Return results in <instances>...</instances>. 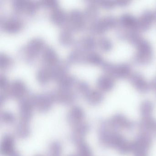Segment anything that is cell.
<instances>
[{
	"instance_id": "25",
	"label": "cell",
	"mask_w": 156,
	"mask_h": 156,
	"mask_svg": "<svg viewBox=\"0 0 156 156\" xmlns=\"http://www.w3.org/2000/svg\"><path fill=\"white\" fill-rule=\"evenodd\" d=\"M1 152L4 156H11L15 153L14 142L13 139L10 136L4 137L1 145Z\"/></svg>"
},
{
	"instance_id": "13",
	"label": "cell",
	"mask_w": 156,
	"mask_h": 156,
	"mask_svg": "<svg viewBox=\"0 0 156 156\" xmlns=\"http://www.w3.org/2000/svg\"><path fill=\"white\" fill-rule=\"evenodd\" d=\"M20 121L29 123L32 116L33 110L34 108L32 101L31 97L30 98H23L20 99L19 103Z\"/></svg>"
},
{
	"instance_id": "33",
	"label": "cell",
	"mask_w": 156,
	"mask_h": 156,
	"mask_svg": "<svg viewBox=\"0 0 156 156\" xmlns=\"http://www.w3.org/2000/svg\"><path fill=\"white\" fill-rule=\"evenodd\" d=\"M154 105L151 101L145 100L142 101L140 106V111L142 118L152 116Z\"/></svg>"
},
{
	"instance_id": "12",
	"label": "cell",
	"mask_w": 156,
	"mask_h": 156,
	"mask_svg": "<svg viewBox=\"0 0 156 156\" xmlns=\"http://www.w3.org/2000/svg\"><path fill=\"white\" fill-rule=\"evenodd\" d=\"M54 102L63 105H68L73 103L75 99V94L70 89L58 88L51 93Z\"/></svg>"
},
{
	"instance_id": "41",
	"label": "cell",
	"mask_w": 156,
	"mask_h": 156,
	"mask_svg": "<svg viewBox=\"0 0 156 156\" xmlns=\"http://www.w3.org/2000/svg\"><path fill=\"white\" fill-rule=\"evenodd\" d=\"M25 0H14L12 1V9L16 13H23Z\"/></svg>"
},
{
	"instance_id": "29",
	"label": "cell",
	"mask_w": 156,
	"mask_h": 156,
	"mask_svg": "<svg viewBox=\"0 0 156 156\" xmlns=\"http://www.w3.org/2000/svg\"><path fill=\"white\" fill-rule=\"evenodd\" d=\"M56 81L58 87L62 89H70L76 83L75 77L68 73Z\"/></svg>"
},
{
	"instance_id": "4",
	"label": "cell",
	"mask_w": 156,
	"mask_h": 156,
	"mask_svg": "<svg viewBox=\"0 0 156 156\" xmlns=\"http://www.w3.org/2000/svg\"><path fill=\"white\" fill-rule=\"evenodd\" d=\"M118 26V20L111 15L105 16L100 19H97L90 23L89 30L96 35H101L111 29Z\"/></svg>"
},
{
	"instance_id": "31",
	"label": "cell",
	"mask_w": 156,
	"mask_h": 156,
	"mask_svg": "<svg viewBox=\"0 0 156 156\" xmlns=\"http://www.w3.org/2000/svg\"><path fill=\"white\" fill-rule=\"evenodd\" d=\"M140 127L144 133L156 131V121L152 116L143 118L141 119Z\"/></svg>"
},
{
	"instance_id": "44",
	"label": "cell",
	"mask_w": 156,
	"mask_h": 156,
	"mask_svg": "<svg viewBox=\"0 0 156 156\" xmlns=\"http://www.w3.org/2000/svg\"><path fill=\"white\" fill-rule=\"evenodd\" d=\"M2 119L5 123H12L14 121V116L10 112H3L2 115Z\"/></svg>"
},
{
	"instance_id": "17",
	"label": "cell",
	"mask_w": 156,
	"mask_h": 156,
	"mask_svg": "<svg viewBox=\"0 0 156 156\" xmlns=\"http://www.w3.org/2000/svg\"><path fill=\"white\" fill-rule=\"evenodd\" d=\"M118 26L121 30L138 31L137 19L130 13H125L120 16L118 19Z\"/></svg>"
},
{
	"instance_id": "7",
	"label": "cell",
	"mask_w": 156,
	"mask_h": 156,
	"mask_svg": "<svg viewBox=\"0 0 156 156\" xmlns=\"http://www.w3.org/2000/svg\"><path fill=\"white\" fill-rule=\"evenodd\" d=\"M152 140L148 133H143L132 142V151L135 156H148Z\"/></svg>"
},
{
	"instance_id": "6",
	"label": "cell",
	"mask_w": 156,
	"mask_h": 156,
	"mask_svg": "<svg viewBox=\"0 0 156 156\" xmlns=\"http://www.w3.org/2000/svg\"><path fill=\"white\" fill-rule=\"evenodd\" d=\"M85 21L83 12L77 9H71L67 14L66 28L73 31H79L85 26Z\"/></svg>"
},
{
	"instance_id": "15",
	"label": "cell",
	"mask_w": 156,
	"mask_h": 156,
	"mask_svg": "<svg viewBox=\"0 0 156 156\" xmlns=\"http://www.w3.org/2000/svg\"><path fill=\"white\" fill-rule=\"evenodd\" d=\"M1 26L2 29L6 32L10 34L17 33L23 29V23L19 18L11 17L1 21Z\"/></svg>"
},
{
	"instance_id": "5",
	"label": "cell",
	"mask_w": 156,
	"mask_h": 156,
	"mask_svg": "<svg viewBox=\"0 0 156 156\" xmlns=\"http://www.w3.org/2000/svg\"><path fill=\"white\" fill-rule=\"evenodd\" d=\"M45 46V42L40 37H34L30 40L21 51V55L27 62L32 61L39 53L42 52Z\"/></svg>"
},
{
	"instance_id": "48",
	"label": "cell",
	"mask_w": 156,
	"mask_h": 156,
	"mask_svg": "<svg viewBox=\"0 0 156 156\" xmlns=\"http://www.w3.org/2000/svg\"></svg>"
},
{
	"instance_id": "49",
	"label": "cell",
	"mask_w": 156,
	"mask_h": 156,
	"mask_svg": "<svg viewBox=\"0 0 156 156\" xmlns=\"http://www.w3.org/2000/svg\"></svg>"
},
{
	"instance_id": "35",
	"label": "cell",
	"mask_w": 156,
	"mask_h": 156,
	"mask_svg": "<svg viewBox=\"0 0 156 156\" xmlns=\"http://www.w3.org/2000/svg\"><path fill=\"white\" fill-rule=\"evenodd\" d=\"M13 64V59L6 54H0V69L2 70L9 69Z\"/></svg>"
},
{
	"instance_id": "24",
	"label": "cell",
	"mask_w": 156,
	"mask_h": 156,
	"mask_svg": "<svg viewBox=\"0 0 156 156\" xmlns=\"http://www.w3.org/2000/svg\"><path fill=\"white\" fill-rule=\"evenodd\" d=\"M84 98L88 104L94 105H99L104 100V95L103 92L98 89H90Z\"/></svg>"
},
{
	"instance_id": "32",
	"label": "cell",
	"mask_w": 156,
	"mask_h": 156,
	"mask_svg": "<svg viewBox=\"0 0 156 156\" xmlns=\"http://www.w3.org/2000/svg\"><path fill=\"white\" fill-rule=\"evenodd\" d=\"M105 62L101 55L96 52H88L86 55L85 62L89 64L101 66Z\"/></svg>"
},
{
	"instance_id": "22",
	"label": "cell",
	"mask_w": 156,
	"mask_h": 156,
	"mask_svg": "<svg viewBox=\"0 0 156 156\" xmlns=\"http://www.w3.org/2000/svg\"><path fill=\"white\" fill-rule=\"evenodd\" d=\"M98 8L97 1H90L85 6L83 12L86 20L89 21L91 23L98 19Z\"/></svg>"
},
{
	"instance_id": "36",
	"label": "cell",
	"mask_w": 156,
	"mask_h": 156,
	"mask_svg": "<svg viewBox=\"0 0 156 156\" xmlns=\"http://www.w3.org/2000/svg\"><path fill=\"white\" fill-rule=\"evenodd\" d=\"M16 133L21 138L27 137L30 133L29 123L20 121L16 127Z\"/></svg>"
},
{
	"instance_id": "8",
	"label": "cell",
	"mask_w": 156,
	"mask_h": 156,
	"mask_svg": "<svg viewBox=\"0 0 156 156\" xmlns=\"http://www.w3.org/2000/svg\"><path fill=\"white\" fill-rule=\"evenodd\" d=\"M31 99L34 108L41 112L49 111L54 102L51 93L35 95L31 97Z\"/></svg>"
},
{
	"instance_id": "18",
	"label": "cell",
	"mask_w": 156,
	"mask_h": 156,
	"mask_svg": "<svg viewBox=\"0 0 156 156\" xmlns=\"http://www.w3.org/2000/svg\"><path fill=\"white\" fill-rule=\"evenodd\" d=\"M97 46V41L91 35H85L75 43V48L87 53L92 51Z\"/></svg>"
},
{
	"instance_id": "23",
	"label": "cell",
	"mask_w": 156,
	"mask_h": 156,
	"mask_svg": "<svg viewBox=\"0 0 156 156\" xmlns=\"http://www.w3.org/2000/svg\"><path fill=\"white\" fill-rule=\"evenodd\" d=\"M69 69L68 62L59 61V62L51 68L52 79L57 81L59 78L67 73Z\"/></svg>"
},
{
	"instance_id": "10",
	"label": "cell",
	"mask_w": 156,
	"mask_h": 156,
	"mask_svg": "<svg viewBox=\"0 0 156 156\" xmlns=\"http://www.w3.org/2000/svg\"><path fill=\"white\" fill-rule=\"evenodd\" d=\"M27 92L25 83L20 79H15L10 83L7 94L8 96L20 100L25 97Z\"/></svg>"
},
{
	"instance_id": "45",
	"label": "cell",
	"mask_w": 156,
	"mask_h": 156,
	"mask_svg": "<svg viewBox=\"0 0 156 156\" xmlns=\"http://www.w3.org/2000/svg\"><path fill=\"white\" fill-rule=\"evenodd\" d=\"M115 2L116 6L121 8L127 7L131 2L129 0H115Z\"/></svg>"
},
{
	"instance_id": "43",
	"label": "cell",
	"mask_w": 156,
	"mask_h": 156,
	"mask_svg": "<svg viewBox=\"0 0 156 156\" xmlns=\"http://www.w3.org/2000/svg\"><path fill=\"white\" fill-rule=\"evenodd\" d=\"M9 85L10 83L7 76L2 74L0 75V89L1 90V93L7 94V91Z\"/></svg>"
},
{
	"instance_id": "42",
	"label": "cell",
	"mask_w": 156,
	"mask_h": 156,
	"mask_svg": "<svg viewBox=\"0 0 156 156\" xmlns=\"http://www.w3.org/2000/svg\"><path fill=\"white\" fill-rule=\"evenodd\" d=\"M97 2L99 7L105 10H111L116 6L115 1L112 0H101Z\"/></svg>"
},
{
	"instance_id": "9",
	"label": "cell",
	"mask_w": 156,
	"mask_h": 156,
	"mask_svg": "<svg viewBox=\"0 0 156 156\" xmlns=\"http://www.w3.org/2000/svg\"><path fill=\"white\" fill-rule=\"evenodd\" d=\"M156 21V12L151 10H146L137 19L138 30L139 32L147 31Z\"/></svg>"
},
{
	"instance_id": "3",
	"label": "cell",
	"mask_w": 156,
	"mask_h": 156,
	"mask_svg": "<svg viewBox=\"0 0 156 156\" xmlns=\"http://www.w3.org/2000/svg\"><path fill=\"white\" fill-rule=\"evenodd\" d=\"M101 67L105 74L116 79L129 78L132 73L131 66L127 63L116 64L105 62Z\"/></svg>"
},
{
	"instance_id": "30",
	"label": "cell",
	"mask_w": 156,
	"mask_h": 156,
	"mask_svg": "<svg viewBox=\"0 0 156 156\" xmlns=\"http://www.w3.org/2000/svg\"><path fill=\"white\" fill-rule=\"evenodd\" d=\"M74 140L77 146L78 156H93L91 149L83 140L76 136Z\"/></svg>"
},
{
	"instance_id": "46",
	"label": "cell",
	"mask_w": 156,
	"mask_h": 156,
	"mask_svg": "<svg viewBox=\"0 0 156 156\" xmlns=\"http://www.w3.org/2000/svg\"><path fill=\"white\" fill-rule=\"evenodd\" d=\"M150 85L151 88L156 94V76L154 77V79L151 81Z\"/></svg>"
},
{
	"instance_id": "34",
	"label": "cell",
	"mask_w": 156,
	"mask_h": 156,
	"mask_svg": "<svg viewBox=\"0 0 156 156\" xmlns=\"http://www.w3.org/2000/svg\"><path fill=\"white\" fill-rule=\"evenodd\" d=\"M97 46L104 52L110 51L113 48L112 41L106 37H101L97 41Z\"/></svg>"
},
{
	"instance_id": "37",
	"label": "cell",
	"mask_w": 156,
	"mask_h": 156,
	"mask_svg": "<svg viewBox=\"0 0 156 156\" xmlns=\"http://www.w3.org/2000/svg\"><path fill=\"white\" fill-rule=\"evenodd\" d=\"M39 5L38 2L30 0H25L23 13L27 15H33L38 10Z\"/></svg>"
},
{
	"instance_id": "16",
	"label": "cell",
	"mask_w": 156,
	"mask_h": 156,
	"mask_svg": "<svg viewBox=\"0 0 156 156\" xmlns=\"http://www.w3.org/2000/svg\"><path fill=\"white\" fill-rule=\"evenodd\" d=\"M41 61L44 66L50 68L56 65L59 62L56 51L51 46H46L42 52Z\"/></svg>"
},
{
	"instance_id": "21",
	"label": "cell",
	"mask_w": 156,
	"mask_h": 156,
	"mask_svg": "<svg viewBox=\"0 0 156 156\" xmlns=\"http://www.w3.org/2000/svg\"><path fill=\"white\" fill-rule=\"evenodd\" d=\"M50 19L54 24L58 26L65 25L67 19V14L62 8L58 7L51 10Z\"/></svg>"
},
{
	"instance_id": "11",
	"label": "cell",
	"mask_w": 156,
	"mask_h": 156,
	"mask_svg": "<svg viewBox=\"0 0 156 156\" xmlns=\"http://www.w3.org/2000/svg\"><path fill=\"white\" fill-rule=\"evenodd\" d=\"M128 79L131 85L141 94L147 93L151 88L150 83L140 73H132Z\"/></svg>"
},
{
	"instance_id": "14",
	"label": "cell",
	"mask_w": 156,
	"mask_h": 156,
	"mask_svg": "<svg viewBox=\"0 0 156 156\" xmlns=\"http://www.w3.org/2000/svg\"><path fill=\"white\" fill-rule=\"evenodd\" d=\"M108 124L111 128L120 129H130L135 126L132 121L120 114L113 116L108 120Z\"/></svg>"
},
{
	"instance_id": "40",
	"label": "cell",
	"mask_w": 156,
	"mask_h": 156,
	"mask_svg": "<svg viewBox=\"0 0 156 156\" xmlns=\"http://www.w3.org/2000/svg\"><path fill=\"white\" fill-rule=\"evenodd\" d=\"M62 149L58 142H55L51 144L49 149V156H61Z\"/></svg>"
},
{
	"instance_id": "47",
	"label": "cell",
	"mask_w": 156,
	"mask_h": 156,
	"mask_svg": "<svg viewBox=\"0 0 156 156\" xmlns=\"http://www.w3.org/2000/svg\"></svg>"
},
{
	"instance_id": "19",
	"label": "cell",
	"mask_w": 156,
	"mask_h": 156,
	"mask_svg": "<svg viewBox=\"0 0 156 156\" xmlns=\"http://www.w3.org/2000/svg\"><path fill=\"white\" fill-rule=\"evenodd\" d=\"M84 116L83 109L79 107L74 106L69 111L67 115V120L73 128L84 123Z\"/></svg>"
},
{
	"instance_id": "1",
	"label": "cell",
	"mask_w": 156,
	"mask_h": 156,
	"mask_svg": "<svg viewBox=\"0 0 156 156\" xmlns=\"http://www.w3.org/2000/svg\"><path fill=\"white\" fill-rule=\"evenodd\" d=\"M101 144L108 147L112 148L122 154H127L132 151V143L128 141L119 133L103 128L99 133Z\"/></svg>"
},
{
	"instance_id": "2",
	"label": "cell",
	"mask_w": 156,
	"mask_h": 156,
	"mask_svg": "<svg viewBox=\"0 0 156 156\" xmlns=\"http://www.w3.org/2000/svg\"><path fill=\"white\" fill-rule=\"evenodd\" d=\"M136 52L133 57V62L140 66L150 64L154 58L153 48L149 41L142 39L135 45Z\"/></svg>"
},
{
	"instance_id": "27",
	"label": "cell",
	"mask_w": 156,
	"mask_h": 156,
	"mask_svg": "<svg viewBox=\"0 0 156 156\" xmlns=\"http://www.w3.org/2000/svg\"><path fill=\"white\" fill-rule=\"evenodd\" d=\"M87 52L79 49L75 48L71 51L67 56V62L69 63L78 64L85 62Z\"/></svg>"
},
{
	"instance_id": "26",
	"label": "cell",
	"mask_w": 156,
	"mask_h": 156,
	"mask_svg": "<svg viewBox=\"0 0 156 156\" xmlns=\"http://www.w3.org/2000/svg\"><path fill=\"white\" fill-rule=\"evenodd\" d=\"M36 78L37 82L41 84H45L52 79L51 68L44 66L38 69L36 72Z\"/></svg>"
},
{
	"instance_id": "20",
	"label": "cell",
	"mask_w": 156,
	"mask_h": 156,
	"mask_svg": "<svg viewBox=\"0 0 156 156\" xmlns=\"http://www.w3.org/2000/svg\"><path fill=\"white\" fill-rule=\"evenodd\" d=\"M96 84L98 90L103 93L110 92L115 87L114 78L106 74L99 76L97 80Z\"/></svg>"
},
{
	"instance_id": "28",
	"label": "cell",
	"mask_w": 156,
	"mask_h": 156,
	"mask_svg": "<svg viewBox=\"0 0 156 156\" xmlns=\"http://www.w3.org/2000/svg\"><path fill=\"white\" fill-rule=\"evenodd\" d=\"M58 41L63 46H69L73 42L74 38L72 31L65 28L59 33Z\"/></svg>"
},
{
	"instance_id": "38",
	"label": "cell",
	"mask_w": 156,
	"mask_h": 156,
	"mask_svg": "<svg viewBox=\"0 0 156 156\" xmlns=\"http://www.w3.org/2000/svg\"><path fill=\"white\" fill-rule=\"evenodd\" d=\"M76 91L81 94L84 96L87 92L90 90L89 84L86 81L80 80L76 83Z\"/></svg>"
},
{
	"instance_id": "39",
	"label": "cell",
	"mask_w": 156,
	"mask_h": 156,
	"mask_svg": "<svg viewBox=\"0 0 156 156\" xmlns=\"http://www.w3.org/2000/svg\"><path fill=\"white\" fill-rule=\"evenodd\" d=\"M38 3L39 6L51 10L59 7L58 2L56 0H41Z\"/></svg>"
}]
</instances>
